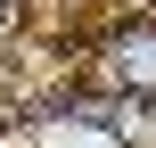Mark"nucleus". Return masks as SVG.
Here are the masks:
<instances>
[{
  "instance_id": "3",
  "label": "nucleus",
  "mask_w": 156,
  "mask_h": 148,
  "mask_svg": "<svg viewBox=\"0 0 156 148\" xmlns=\"http://www.w3.org/2000/svg\"><path fill=\"white\" fill-rule=\"evenodd\" d=\"M8 25H16V0H0V33H8Z\"/></svg>"
},
{
  "instance_id": "1",
  "label": "nucleus",
  "mask_w": 156,
  "mask_h": 148,
  "mask_svg": "<svg viewBox=\"0 0 156 148\" xmlns=\"http://www.w3.org/2000/svg\"><path fill=\"white\" fill-rule=\"evenodd\" d=\"M99 82L107 91H132V99H156V25H123L99 58Z\"/></svg>"
},
{
  "instance_id": "2",
  "label": "nucleus",
  "mask_w": 156,
  "mask_h": 148,
  "mask_svg": "<svg viewBox=\"0 0 156 148\" xmlns=\"http://www.w3.org/2000/svg\"><path fill=\"white\" fill-rule=\"evenodd\" d=\"M66 148H123V140H107V132H66Z\"/></svg>"
}]
</instances>
